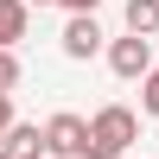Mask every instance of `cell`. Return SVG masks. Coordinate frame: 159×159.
<instances>
[{
  "label": "cell",
  "instance_id": "obj_12",
  "mask_svg": "<svg viewBox=\"0 0 159 159\" xmlns=\"http://www.w3.org/2000/svg\"><path fill=\"white\" fill-rule=\"evenodd\" d=\"M0 159H13V153H7V147H0Z\"/></svg>",
  "mask_w": 159,
  "mask_h": 159
},
{
  "label": "cell",
  "instance_id": "obj_13",
  "mask_svg": "<svg viewBox=\"0 0 159 159\" xmlns=\"http://www.w3.org/2000/svg\"><path fill=\"white\" fill-rule=\"evenodd\" d=\"M32 7H45V0H32Z\"/></svg>",
  "mask_w": 159,
  "mask_h": 159
},
{
  "label": "cell",
  "instance_id": "obj_1",
  "mask_svg": "<svg viewBox=\"0 0 159 159\" xmlns=\"http://www.w3.org/2000/svg\"><path fill=\"white\" fill-rule=\"evenodd\" d=\"M89 159H121L127 147L140 140V115L127 108V102H108V108H96L89 115Z\"/></svg>",
  "mask_w": 159,
  "mask_h": 159
},
{
  "label": "cell",
  "instance_id": "obj_2",
  "mask_svg": "<svg viewBox=\"0 0 159 159\" xmlns=\"http://www.w3.org/2000/svg\"><path fill=\"white\" fill-rule=\"evenodd\" d=\"M89 140H96V134H89V121H83V115H70V108L45 121V147H51V159H89Z\"/></svg>",
  "mask_w": 159,
  "mask_h": 159
},
{
  "label": "cell",
  "instance_id": "obj_3",
  "mask_svg": "<svg viewBox=\"0 0 159 159\" xmlns=\"http://www.w3.org/2000/svg\"><path fill=\"white\" fill-rule=\"evenodd\" d=\"M108 70L121 76V83H140V76L153 70V38H140V32L115 38V45H108Z\"/></svg>",
  "mask_w": 159,
  "mask_h": 159
},
{
  "label": "cell",
  "instance_id": "obj_6",
  "mask_svg": "<svg viewBox=\"0 0 159 159\" xmlns=\"http://www.w3.org/2000/svg\"><path fill=\"white\" fill-rule=\"evenodd\" d=\"M32 25V0H0V45H19Z\"/></svg>",
  "mask_w": 159,
  "mask_h": 159
},
{
  "label": "cell",
  "instance_id": "obj_4",
  "mask_svg": "<svg viewBox=\"0 0 159 159\" xmlns=\"http://www.w3.org/2000/svg\"><path fill=\"white\" fill-rule=\"evenodd\" d=\"M102 51V25H96V13H70V19H64V57H96Z\"/></svg>",
  "mask_w": 159,
  "mask_h": 159
},
{
  "label": "cell",
  "instance_id": "obj_10",
  "mask_svg": "<svg viewBox=\"0 0 159 159\" xmlns=\"http://www.w3.org/2000/svg\"><path fill=\"white\" fill-rule=\"evenodd\" d=\"M7 134H13V96L0 89V140H7Z\"/></svg>",
  "mask_w": 159,
  "mask_h": 159
},
{
  "label": "cell",
  "instance_id": "obj_5",
  "mask_svg": "<svg viewBox=\"0 0 159 159\" xmlns=\"http://www.w3.org/2000/svg\"><path fill=\"white\" fill-rule=\"evenodd\" d=\"M0 147H7L13 159H51V147H45V127H38V121H13V134L0 140Z\"/></svg>",
  "mask_w": 159,
  "mask_h": 159
},
{
  "label": "cell",
  "instance_id": "obj_8",
  "mask_svg": "<svg viewBox=\"0 0 159 159\" xmlns=\"http://www.w3.org/2000/svg\"><path fill=\"white\" fill-rule=\"evenodd\" d=\"M0 89H7V96L19 89V51L13 45H0Z\"/></svg>",
  "mask_w": 159,
  "mask_h": 159
},
{
  "label": "cell",
  "instance_id": "obj_7",
  "mask_svg": "<svg viewBox=\"0 0 159 159\" xmlns=\"http://www.w3.org/2000/svg\"><path fill=\"white\" fill-rule=\"evenodd\" d=\"M127 32H140V38L159 32V0H127Z\"/></svg>",
  "mask_w": 159,
  "mask_h": 159
},
{
  "label": "cell",
  "instance_id": "obj_11",
  "mask_svg": "<svg viewBox=\"0 0 159 159\" xmlns=\"http://www.w3.org/2000/svg\"><path fill=\"white\" fill-rule=\"evenodd\" d=\"M57 7H70V13H96L102 0H57Z\"/></svg>",
  "mask_w": 159,
  "mask_h": 159
},
{
  "label": "cell",
  "instance_id": "obj_9",
  "mask_svg": "<svg viewBox=\"0 0 159 159\" xmlns=\"http://www.w3.org/2000/svg\"><path fill=\"white\" fill-rule=\"evenodd\" d=\"M140 108H147L153 121H159V64H153L147 76H140Z\"/></svg>",
  "mask_w": 159,
  "mask_h": 159
}]
</instances>
